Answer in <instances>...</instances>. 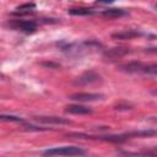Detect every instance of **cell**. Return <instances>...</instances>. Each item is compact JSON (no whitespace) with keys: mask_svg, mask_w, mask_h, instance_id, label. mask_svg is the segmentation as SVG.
<instances>
[{"mask_svg":"<svg viewBox=\"0 0 157 157\" xmlns=\"http://www.w3.org/2000/svg\"><path fill=\"white\" fill-rule=\"evenodd\" d=\"M104 96L101 93H90V92H78V93H74L71 94L69 98L71 101H77V102H93V101H98L102 99Z\"/></svg>","mask_w":157,"mask_h":157,"instance_id":"6","label":"cell"},{"mask_svg":"<svg viewBox=\"0 0 157 157\" xmlns=\"http://www.w3.org/2000/svg\"><path fill=\"white\" fill-rule=\"evenodd\" d=\"M141 36V33L139 31H135V29H126V31H121V32H117V33H113L112 34V38L114 39H131V38H135V37H139Z\"/></svg>","mask_w":157,"mask_h":157,"instance_id":"9","label":"cell"},{"mask_svg":"<svg viewBox=\"0 0 157 157\" xmlns=\"http://www.w3.org/2000/svg\"><path fill=\"white\" fill-rule=\"evenodd\" d=\"M33 119L38 123L43 124H54V125H66L70 124V120L61 118V117H53V115H36Z\"/></svg>","mask_w":157,"mask_h":157,"instance_id":"5","label":"cell"},{"mask_svg":"<svg viewBox=\"0 0 157 157\" xmlns=\"http://www.w3.org/2000/svg\"><path fill=\"white\" fill-rule=\"evenodd\" d=\"M65 112L70 113V114H76V115H86V114H91L92 109L86 107V105H80V104H71L67 105Z\"/></svg>","mask_w":157,"mask_h":157,"instance_id":"8","label":"cell"},{"mask_svg":"<svg viewBox=\"0 0 157 157\" xmlns=\"http://www.w3.org/2000/svg\"><path fill=\"white\" fill-rule=\"evenodd\" d=\"M121 71L129 72V74H147V75H155L157 71L156 64H144L141 61H130L128 64H124L120 66Z\"/></svg>","mask_w":157,"mask_h":157,"instance_id":"1","label":"cell"},{"mask_svg":"<svg viewBox=\"0 0 157 157\" xmlns=\"http://www.w3.org/2000/svg\"><path fill=\"white\" fill-rule=\"evenodd\" d=\"M130 50L129 48H125V47H115V48H112V49H108L105 53H104V58H107L108 60H115V59H119L126 54H129Z\"/></svg>","mask_w":157,"mask_h":157,"instance_id":"7","label":"cell"},{"mask_svg":"<svg viewBox=\"0 0 157 157\" xmlns=\"http://www.w3.org/2000/svg\"><path fill=\"white\" fill-rule=\"evenodd\" d=\"M45 156H83L86 155V150L78 146H60V147H52L43 151Z\"/></svg>","mask_w":157,"mask_h":157,"instance_id":"2","label":"cell"},{"mask_svg":"<svg viewBox=\"0 0 157 157\" xmlns=\"http://www.w3.org/2000/svg\"><path fill=\"white\" fill-rule=\"evenodd\" d=\"M102 15L105 17H123L128 15V11L123 9H108V10H104Z\"/></svg>","mask_w":157,"mask_h":157,"instance_id":"11","label":"cell"},{"mask_svg":"<svg viewBox=\"0 0 157 157\" xmlns=\"http://www.w3.org/2000/svg\"><path fill=\"white\" fill-rule=\"evenodd\" d=\"M101 80H102V77L97 72H94V71H86L82 75H80L78 77H76L74 83L78 85V86H87V85H93V83L101 82Z\"/></svg>","mask_w":157,"mask_h":157,"instance_id":"4","label":"cell"},{"mask_svg":"<svg viewBox=\"0 0 157 157\" xmlns=\"http://www.w3.org/2000/svg\"><path fill=\"white\" fill-rule=\"evenodd\" d=\"M69 13L74 16H88V15H93L94 11L88 7H74L69 10Z\"/></svg>","mask_w":157,"mask_h":157,"instance_id":"12","label":"cell"},{"mask_svg":"<svg viewBox=\"0 0 157 157\" xmlns=\"http://www.w3.org/2000/svg\"><path fill=\"white\" fill-rule=\"evenodd\" d=\"M36 9V4L33 2H27V4H22L18 7H16V10L12 12V15H17V16H22V15H28L31 12H33V10Z\"/></svg>","mask_w":157,"mask_h":157,"instance_id":"10","label":"cell"},{"mask_svg":"<svg viewBox=\"0 0 157 157\" xmlns=\"http://www.w3.org/2000/svg\"><path fill=\"white\" fill-rule=\"evenodd\" d=\"M42 65H44V66H49V67H54V69H58L60 65H58V64H53V63H43Z\"/></svg>","mask_w":157,"mask_h":157,"instance_id":"14","label":"cell"},{"mask_svg":"<svg viewBox=\"0 0 157 157\" xmlns=\"http://www.w3.org/2000/svg\"><path fill=\"white\" fill-rule=\"evenodd\" d=\"M9 26L13 29H18V31H22V32H26V33H32L37 29L38 27V23L33 20H13L11 22H9Z\"/></svg>","mask_w":157,"mask_h":157,"instance_id":"3","label":"cell"},{"mask_svg":"<svg viewBox=\"0 0 157 157\" xmlns=\"http://www.w3.org/2000/svg\"><path fill=\"white\" fill-rule=\"evenodd\" d=\"M0 120L5 121H15V123H22L23 119L16 115H9V114H0Z\"/></svg>","mask_w":157,"mask_h":157,"instance_id":"13","label":"cell"},{"mask_svg":"<svg viewBox=\"0 0 157 157\" xmlns=\"http://www.w3.org/2000/svg\"><path fill=\"white\" fill-rule=\"evenodd\" d=\"M113 1H115V0H98V2H102V4H110Z\"/></svg>","mask_w":157,"mask_h":157,"instance_id":"15","label":"cell"}]
</instances>
